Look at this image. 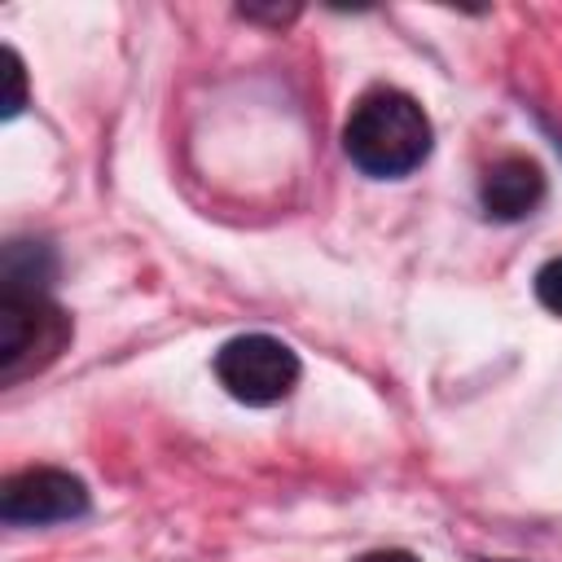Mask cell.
<instances>
[{
    "instance_id": "7",
    "label": "cell",
    "mask_w": 562,
    "mask_h": 562,
    "mask_svg": "<svg viewBox=\"0 0 562 562\" xmlns=\"http://www.w3.org/2000/svg\"><path fill=\"white\" fill-rule=\"evenodd\" d=\"M0 57H4V83H9V92H4V101H0V105H4L0 114L13 119V114H22V105H26V70H22V57H18L13 48H4Z\"/></svg>"
},
{
    "instance_id": "6",
    "label": "cell",
    "mask_w": 562,
    "mask_h": 562,
    "mask_svg": "<svg viewBox=\"0 0 562 562\" xmlns=\"http://www.w3.org/2000/svg\"><path fill=\"white\" fill-rule=\"evenodd\" d=\"M536 299H540L544 312L562 316V255H553L536 268Z\"/></svg>"
},
{
    "instance_id": "1",
    "label": "cell",
    "mask_w": 562,
    "mask_h": 562,
    "mask_svg": "<svg viewBox=\"0 0 562 562\" xmlns=\"http://www.w3.org/2000/svg\"><path fill=\"white\" fill-rule=\"evenodd\" d=\"M430 145H435V132L426 110L400 88L364 92L342 123L347 158L373 180H400L417 171L430 158Z\"/></svg>"
},
{
    "instance_id": "2",
    "label": "cell",
    "mask_w": 562,
    "mask_h": 562,
    "mask_svg": "<svg viewBox=\"0 0 562 562\" xmlns=\"http://www.w3.org/2000/svg\"><path fill=\"white\" fill-rule=\"evenodd\" d=\"M70 316L48 290L0 285V382L13 386L70 347Z\"/></svg>"
},
{
    "instance_id": "8",
    "label": "cell",
    "mask_w": 562,
    "mask_h": 562,
    "mask_svg": "<svg viewBox=\"0 0 562 562\" xmlns=\"http://www.w3.org/2000/svg\"><path fill=\"white\" fill-rule=\"evenodd\" d=\"M356 562H422V558L408 553V549H378V553H364V558H356Z\"/></svg>"
},
{
    "instance_id": "9",
    "label": "cell",
    "mask_w": 562,
    "mask_h": 562,
    "mask_svg": "<svg viewBox=\"0 0 562 562\" xmlns=\"http://www.w3.org/2000/svg\"><path fill=\"white\" fill-rule=\"evenodd\" d=\"M553 145H558V154H562V132H553Z\"/></svg>"
},
{
    "instance_id": "3",
    "label": "cell",
    "mask_w": 562,
    "mask_h": 562,
    "mask_svg": "<svg viewBox=\"0 0 562 562\" xmlns=\"http://www.w3.org/2000/svg\"><path fill=\"white\" fill-rule=\"evenodd\" d=\"M215 378L237 404L268 408L299 386V356L272 334H237L215 351Z\"/></svg>"
},
{
    "instance_id": "5",
    "label": "cell",
    "mask_w": 562,
    "mask_h": 562,
    "mask_svg": "<svg viewBox=\"0 0 562 562\" xmlns=\"http://www.w3.org/2000/svg\"><path fill=\"white\" fill-rule=\"evenodd\" d=\"M479 202L492 220L501 224H514V220H527L540 202H544V176L531 158L522 154H509L501 162H492L483 171V184H479Z\"/></svg>"
},
{
    "instance_id": "4",
    "label": "cell",
    "mask_w": 562,
    "mask_h": 562,
    "mask_svg": "<svg viewBox=\"0 0 562 562\" xmlns=\"http://www.w3.org/2000/svg\"><path fill=\"white\" fill-rule=\"evenodd\" d=\"M88 514V487L70 470L53 465H31L4 479L0 487V518L9 527H48V522H70Z\"/></svg>"
}]
</instances>
